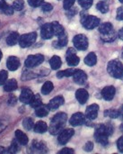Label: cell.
I'll return each mask as SVG.
<instances>
[{"mask_svg": "<svg viewBox=\"0 0 123 154\" xmlns=\"http://www.w3.org/2000/svg\"><path fill=\"white\" fill-rule=\"evenodd\" d=\"M113 133V127L112 125H100L94 133V138L97 143L106 146L109 143L108 137Z\"/></svg>", "mask_w": 123, "mask_h": 154, "instance_id": "cell-1", "label": "cell"}, {"mask_svg": "<svg viewBox=\"0 0 123 154\" xmlns=\"http://www.w3.org/2000/svg\"><path fill=\"white\" fill-rule=\"evenodd\" d=\"M68 120V116L65 113H58L53 116L50 121V125L49 127V131L51 134L56 135L60 134L65 127V125Z\"/></svg>", "mask_w": 123, "mask_h": 154, "instance_id": "cell-2", "label": "cell"}, {"mask_svg": "<svg viewBox=\"0 0 123 154\" xmlns=\"http://www.w3.org/2000/svg\"><path fill=\"white\" fill-rule=\"evenodd\" d=\"M108 73L115 79H123V64L117 60H111L107 65Z\"/></svg>", "mask_w": 123, "mask_h": 154, "instance_id": "cell-3", "label": "cell"}, {"mask_svg": "<svg viewBox=\"0 0 123 154\" xmlns=\"http://www.w3.org/2000/svg\"><path fill=\"white\" fill-rule=\"evenodd\" d=\"M37 39V33L35 32H30V33H25L20 36L19 39V44L22 48H27L32 46Z\"/></svg>", "mask_w": 123, "mask_h": 154, "instance_id": "cell-4", "label": "cell"}, {"mask_svg": "<svg viewBox=\"0 0 123 154\" xmlns=\"http://www.w3.org/2000/svg\"><path fill=\"white\" fill-rule=\"evenodd\" d=\"M82 24L87 30H92L97 27L100 24V19L94 15H86L82 16Z\"/></svg>", "mask_w": 123, "mask_h": 154, "instance_id": "cell-5", "label": "cell"}, {"mask_svg": "<svg viewBox=\"0 0 123 154\" xmlns=\"http://www.w3.org/2000/svg\"><path fill=\"white\" fill-rule=\"evenodd\" d=\"M74 46L79 51H85L88 47V39L85 34H77L73 39Z\"/></svg>", "mask_w": 123, "mask_h": 154, "instance_id": "cell-6", "label": "cell"}, {"mask_svg": "<svg viewBox=\"0 0 123 154\" xmlns=\"http://www.w3.org/2000/svg\"><path fill=\"white\" fill-rule=\"evenodd\" d=\"M44 60V57L41 54L30 55L25 60V66L27 68H34L36 66L40 65Z\"/></svg>", "mask_w": 123, "mask_h": 154, "instance_id": "cell-7", "label": "cell"}, {"mask_svg": "<svg viewBox=\"0 0 123 154\" xmlns=\"http://www.w3.org/2000/svg\"><path fill=\"white\" fill-rule=\"evenodd\" d=\"M80 61L79 57L76 56V51L73 48H69L67 51V63L70 67H75L77 66Z\"/></svg>", "mask_w": 123, "mask_h": 154, "instance_id": "cell-8", "label": "cell"}, {"mask_svg": "<svg viewBox=\"0 0 123 154\" xmlns=\"http://www.w3.org/2000/svg\"><path fill=\"white\" fill-rule=\"evenodd\" d=\"M74 134H75V131L73 129H66V130H63L59 134V135H58V143L60 144H62V145L68 143V142L74 135Z\"/></svg>", "mask_w": 123, "mask_h": 154, "instance_id": "cell-9", "label": "cell"}, {"mask_svg": "<svg viewBox=\"0 0 123 154\" xmlns=\"http://www.w3.org/2000/svg\"><path fill=\"white\" fill-rule=\"evenodd\" d=\"M40 35H41V38L45 39V40L52 38V36L54 35L52 24L49 23L43 24L42 27H41V30H40Z\"/></svg>", "mask_w": 123, "mask_h": 154, "instance_id": "cell-10", "label": "cell"}, {"mask_svg": "<svg viewBox=\"0 0 123 154\" xmlns=\"http://www.w3.org/2000/svg\"><path fill=\"white\" fill-rule=\"evenodd\" d=\"M69 123L71 125L73 126H79V125H82L86 123V117H85V115L82 114V113H76L74 114L70 120H69Z\"/></svg>", "mask_w": 123, "mask_h": 154, "instance_id": "cell-11", "label": "cell"}, {"mask_svg": "<svg viewBox=\"0 0 123 154\" xmlns=\"http://www.w3.org/2000/svg\"><path fill=\"white\" fill-rule=\"evenodd\" d=\"M98 111H99V106L96 104L91 105L86 108V116L89 120H94L97 118L98 116Z\"/></svg>", "mask_w": 123, "mask_h": 154, "instance_id": "cell-12", "label": "cell"}, {"mask_svg": "<svg viewBox=\"0 0 123 154\" xmlns=\"http://www.w3.org/2000/svg\"><path fill=\"white\" fill-rule=\"evenodd\" d=\"M115 93H116V89L114 87L112 86H108V87H105L103 90H102V96L103 97L107 100V101H111L113 99L114 96H115Z\"/></svg>", "mask_w": 123, "mask_h": 154, "instance_id": "cell-13", "label": "cell"}, {"mask_svg": "<svg viewBox=\"0 0 123 154\" xmlns=\"http://www.w3.org/2000/svg\"><path fill=\"white\" fill-rule=\"evenodd\" d=\"M73 79H74V81L76 84L83 85L87 80V75L86 74L85 71H83L81 69H76L75 74L73 75Z\"/></svg>", "mask_w": 123, "mask_h": 154, "instance_id": "cell-14", "label": "cell"}, {"mask_svg": "<svg viewBox=\"0 0 123 154\" xmlns=\"http://www.w3.org/2000/svg\"><path fill=\"white\" fill-rule=\"evenodd\" d=\"M33 93L31 89L29 88H23L22 90V93L20 95V101L24 103V104H30L31 100L33 97Z\"/></svg>", "mask_w": 123, "mask_h": 154, "instance_id": "cell-15", "label": "cell"}, {"mask_svg": "<svg viewBox=\"0 0 123 154\" xmlns=\"http://www.w3.org/2000/svg\"><path fill=\"white\" fill-rule=\"evenodd\" d=\"M6 66L8 68L9 70L11 71H14L16 69H18V68L20 67V60L17 57L15 56H11L7 59V62H6Z\"/></svg>", "mask_w": 123, "mask_h": 154, "instance_id": "cell-16", "label": "cell"}, {"mask_svg": "<svg viewBox=\"0 0 123 154\" xmlns=\"http://www.w3.org/2000/svg\"><path fill=\"white\" fill-rule=\"evenodd\" d=\"M76 97L77 101H78L80 104L84 105V104H86V103L87 102L88 97H89V94H88V92H87L86 89L80 88V89H78V90L76 92Z\"/></svg>", "mask_w": 123, "mask_h": 154, "instance_id": "cell-17", "label": "cell"}, {"mask_svg": "<svg viewBox=\"0 0 123 154\" xmlns=\"http://www.w3.org/2000/svg\"><path fill=\"white\" fill-rule=\"evenodd\" d=\"M63 104H64V98H63V97L58 96V97L52 98V99L50 101L48 106H49V108H50V110H54V109H58V108L60 106H62Z\"/></svg>", "mask_w": 123, "mask_h": 154, "instance_id": "cell-18", "label": "cell"}, {"mask_svg": "<svg viewBox=\"0 0 123 154\" xmlns=\"http://www.w3.org/2000/svg\"><path fill=\"white\" fill-rule=\"evenodd\" d=\"M99 32L102 35H106L113 32V26L111 23H104L99 26Z\"/></svg>", "mask_w": 123, "mask_h": 154, "instance_id": "cell-19", "label": "cell"}, {"mask_svg": "<svg viewBox=\"0 0 123 154\" xmlns=\"http://www.w3.org/2000/svg\"><path fill=\"white\" fill-rule=\"evenodd\" d=\"M19 39H20L19 33L17 32H11L7 36V38H6V43L8 45H10V46L15 45L19 42Z\"/></svg>", "mask_w": 123, "mask_h": 154, "instance_id": "cell-20", "label": "cell"}, {"mask_svg": "<svg viewBox=\"0 0 123 154\" xmlns=\"http://www.w3.org/2000/svg\"><path fill=\"white\" fill-rule=\"evenodd\" d=\"M15 137H16L17 142L19 143H21L22 145H26L28 143V142H29L27 135L24 133H22V131H20V130L15 131Z\"/></svg>", "mask_w": 123, "mask_h": 154, "instance_id": "cell-21", "label": "cell"}, {"mask_svg": "<svg viewBox=\"0 0 123 154\" xmlns=\"http://www.w3.org/2000/svg\"><path fill=\"white\" fill-rule=\"evenodd\" d=\"M17 81L14 79H9L8 81H6L4 83V91L6 92H11V91H14V90H16L17 89Z\"/></svg>", "mask_w": 123, "mask_h": 154, "instance_id": "cell-22", "label": "cell"}, {"mask_svg": "<svg viewBox=\"0 0 123 154\" xmlns=\"http://www.w3.org/2000/svg\"><path fill=\"white\" fill-rule=\"evenodd\" d=\"M51 24H52L54 35L59 37V36H61V35H63V34L65 33V32H64V27H63L58 22H53V23H51Z\"/></svg>", "mask_w": 123, "mask_h": 154, "instance_id": "cell-23", "label": "cell"}, {"mask_svg": "<svg viewBox=\"0 0 123 154\" xmlns=\"http://www.w3.org/2000/svg\"><path fill=\"white\" fill-rule=\"evenodd\" d=\"M34 132L37 134H43L48 130V125L45 122L43 121H39L38 123H36V125H34Z\"/></svg>", "mask_w": 123, "mask_h": 154, "instance_id": "cell-24", "label": "cell"}, {"mask_svg": "<svg viewBox=\"0 0 123 154\" xmlns=\"http://www.w3.org/2000/svg\"><path fill=\"white\" fill-rule=\"evenodd\" d=\"M50 64L52 69H58L61 67L62 61L61 59L58 56H53L50 60Z\"/></svg>", "mask_w": 123, "mask_h": 154, "instance_id": "cell-25", "label": "cell"}, {"mask_svg": "<svg viewBox=\"0 0 123 154\" xmlns=\"http://www.w3.org/2000/svg\"><path fill=\"white\" fill-rule=\"evenodd\" d=\"M97 62V57L95 53L90 52L86 58H85V63L88 66H94Z\"/></svg>", "mask_w": 123, "mask_h": 154, "instance_id": "cell-26", "label": "cell"}, {"mask_svg": "<svg viewBox=\"0 0 123 154\" xmlns=\"http://www.w3.org/2000/svg\"><path fill=\"white\" fill-rule=\"evenodd\" d=\"M49 110H50V109L49 108V106H45L41 105L40 106H39V107H37V108H36L35 114H36V116H39V117H44V116H48V114H49Z\"/></svg>", "mask_w": 123, "mask_h": 154, "instance_id": "cell-27", "label": "cell"}, {"mask_svg": "<svg viewBox=\"0 0 123 154\" xmlns=\"http://www.w3.org/2000/svg\"><path fill=\"white\" fill-rule=\"evenodd\" d=\"M41 105H42V101H41V98H40V95H35V96H33L31 102H30V106H31L32 107H33V108L36 109L37 107L40 106Z\"/></svg>", "mask_w": 123, "mask_h": 154, "instance_id": "cell-28", "label": "cell"}, {"mask_svg": "<svg viewBox=\"0 0 123 154\" xmlns=\"http://www.w3.org/2000/svg\"><path fill=\"white\" fill-rule=\"evenodd\" d=\"M76 70V69H65L62 71H58L57 74V77L58 79H61L63 77H70V76H73L75 74Z\"/></svg>", "mask_w": 123, "mask_h": 154, "instance_id": "cell-29", "label": "cell"}, {"mask_svg": "<svg viewBox=\"0 0 123 154\" xmlns=\"http://www.w3.org/2000/svg\"><path fill=\"white\" fill-rule=\"evenodd\" d=\"M53 88H54V86H53L52 82L47 81V82L44 83V85H43L42 88H41V93H42L43 95H48V94H50V93L52 91Z\"/></svg>", "mask_w": 123, "mask_h": 154, "instance_id": "cell-30", "label": "cell"}, {"mask_svg": "<svg viewBox=\"0 0 123 154\" xmlns=\"http://www.w3.org/2000/svg\"><path fill=\"white\" fill-rule=\"evenodd\" d=\"M104 116H108L110 118H118L121 116V111L116 110V109H111V110H106L104 112Z\"/></svg>", "mask_w": 123, "mask_h": 154, "instance_id": "cell-31", "label": "cell"}, {"mask_svg": "<svg viewBox=\"0 0 123 154\" xmlns=\"http://www.w3.org/2000/svg\"><path fill=\"white\" fill-rule=\"evenodd\" d=\"M96 8L102 13V14H106L109 11V5L106 2L101 1L96 5Z\"/></svg>", "mask_w": 123, "mask_h": 154, "instance_id": "cell-32", "label": "cell"}, {"mask_svg": "<svg viewBox=\"0 0 123 154\" xmlns=\"http://www.w3.org/2000/svg\"><path fill=\"white\" fill-rule=\"evenodd\" d=\"M22 125L23 127L26 129V130H32L33 127H34V123H33V120L30 117H27L25 118L23 121H22Z\"/></svg>", "mask_w": 123, "mask_h": 154, "instance_id": "cell-33", "label": "cell"}, {"mask_svg": "<svg viewBox=\"0 0 123 154\" xmlns=\"http://www.w3.org/2000/svg\"><path fill=\"white\" fill-rule=\"evenodd\" d=\"M68 35H67L66 33H64L63 35H61V36L58 37V40L57 44H58V46H59V47H64V46H66V45L68 44Z\"/></svg>", "mask_w": 123, "mask_h": 154, "instance_id": "cell-34", "label": "cell"}, {"mask_svg": "<svg viewBox=\"0 0 123 154\" xmlns=\"http://www.w3.org/2000/svg\"><path fill=\"white\" fill-rule=\"evenodd\" d=\"M79 5L82 6L84 9H88L92 6L93 5V0H78Z\"/></svg>", "mask_w": 123, "mask_h": 154, "instance_id": "cell-35", "label": "cell"}, {"mask_svg": "<svg viewBox=\"0 0 123 154\" xmlns=\"http://www.w3.org/2000/svg\"><path fill=\"white\" fill-rule=\"evenodd\" d=\"M2 12L7 15H11L14 14V7L11 6V5H8L7 4H5V5H4L2 8H1Z\"/></svg>", "mask_w": 123, "mask_h": 154, "instance_id": "cell-36", "label": "cell"}, {"mask_svg": "<svg viewBox=\"0 0 123 154\" xmlns=\"http://www.w3.org/2000/svg\"><path fill=\"white\" fill-rule=\"evenodd\" d=\"M24 6V2L22 0H15L13 4V7L14 10L21 11Z\"/></svg>", "mask_w": 123, "mask_h": 154, "instance_id": "cell-37", "label": "cell"}, {"mask_svg": "<svg viewBox=\"0 0 123 154\" xmlns=\"http://www.w3.org/2000/svg\"><path fill=\"white\" fill-rule=\"evenodd\" d=\"M7 78H8V73H7V71H5V70H1V71H0V86H1V85H4V84L6 82Z\"/></svg>", "mask_w": 123, "mask_h": 154, "instance_id": "cell-38", "label": "cell"}, {"mask_svg": "<svg viewBox=\"0 0 123 154\" xmlns=\"http://www.w3.org/2000/svg\"><path fill=\"white\" fill-rule=\"evenodd\" d=\"M33 147L37 149L39 152H44L45 151V144L43 143H38V142H33Z\"/></svg>", "mask_w": 123, "mask_h": 154, "instance_id": "cell-39", "label": "cell"}, {"mask_svg": "<svg viewBox=\"0 0 123 154\" xmlns=\"http://www.w3.org/2000/svg\"><path fill=\"white\" fill-rule=\"evenodd\" d=\"M75 1H76V0H64V3H63V7H64V9H65V10H69V9L73 6Z\"/></svg>", "mask_w": 123, "mask_h": 154, "instance_id": "cell-40", "label": "cell"}, {"mask_svg": "<svg viewBox=\"0 0 123 154\" xmlns=\"http://www.w3.org/2000/svg\"><path fill=\"white\" fill-rule=\"evenodd\" d=\"M41 9L43 12H50L53 9V6L49 3H43L41 4Z\"/></svg>", "mask_w": 123, "mask_h": 154, "instance_id": "cell-41", "label": "cell"}, {"mask_svg": "<svg viewBox=\"0 0 123 154\" xmlns=\"http://www.w3.org/2000/svg\"><path fill=\"white\" fill-rule=\"evenodd\" d=\"M42 2H43V0H28L29 5L32 7H38V6L41 5Z\"/></svg>", "mask_w": 123, "mask_h": 154, "instance_id": "cell-42", "label": "cell"}, {"mask_svg": "<svg viewBox=\"0 0 123 154\" xmlns=\"http://www.w3.org/2000/svg\"><path fill=\"white\" fill-rule=\"evenodd\" d=\"M18 150H19V148H18L17 143H16L15 142H13V143H12V144H11V146H10V148H9V150H8V152L15 153Z\"/></svg>", "mask_w": 123, "mask_h": 154, "instance_id": "cell-43", "label": "cell"}, {"mask_svg": "<svg viewBox=\"0 0 123 154\" xmlns=\"http://www.w3.org/2000/svg\"><path fill=\"white\" fill-rule=\"evenodd\" d=\"M93 149H94V143L92 142L86 143V145L84 146V150L86 152H91V151H93Z\"/></svg>", "mask_w": 123, "mask_h": 154, "instance_id": "cell-44", "label": "cell"}, {"mask_svg": "<svg viewBox=\"0 0 123 154\" xmlns=\"http://www.w3.org/2000/svg\"><path fill=\"white\" fill-rule=\"evenodd\" d=\"M117 20H123V6H121L117 9Z\"/></svg>", "mask_w": 123, "mask_h": 154, "instance_id": "cell-45", "label": "cell"}, {"mask_svg": "<svg viewBox=\"0 0 123 154\" xmlns=\"http://www.w3.org/2000/svg\"><path fill=\"white\" fill-rule=\"evenodd\" d=\"M117 147L121 152H123V136H122L117 142Z\"/></svg>", "mask_w": 123, "mask_h": 154, "instance_id": "cell-46", "label": "cell"}, {"mask_svg": "<svg viewBox=\"0 0 123 154\" xmlns=\"http://www.w3.org/2000/svg\"><path fill=\"white\" fill-rule=\"evenodd\" d=\"M59 153H74V150L69 148H64L61 151H59Z\"/></svg>", "mask_w": 123, "mask_h": 154, "instance_id": "cell-47", "label": "cell"}, {"mask_svg": "<svg viewBox=\"0 0 123 154\" xmlns=\"http://www.w3.org/2000/svg\"><path fill=\"white\" fill-rule=\"evenodd\" d=\"M118 36H119V38H120V39L123 40V28H122V29H121V30L119 31Z\"/></svg>", "mask_w": 123, "mask_h": 154, "instance_id": "cell-48", "label": "cell"}, {"mask_svg": "<svg viewBox=\"0 0 123 154\" xmlns=\"http://www.w3.org/2000/svg\"><path fill=\"white\" fill-rule=\"evenodd\" d=\"M5 126H6V125H4L2 124L1 120H0V133H1V132H2V131L4 129V128H5Z\"/></svg>", "mask_w": 123, "mask_h": 154, "instance_id": "cell-49", "label": "cell"}, {"mask_svg": "<svg viewBox=\"0 0 123 154\" xmlns=\"http://www.w3.org/2000/svg\"><path fill=\"white\" fill-rule=\"evenodd\" d=\"M5 2H4V0H0V9L4 6V5H5Z\"/></svg>", "mask_w": 123, "mask_h": 154, "instance_id": "cell-50", "label": "cell"}, {"mask_svg": "<svg viewBox=\"0 0 123 154\" xmlns=\"http://www.w3.org/2000/svg\"><path fill=\"white\" fill-rule=\"evenodd\" d=\"M4 152V150L3 149V147H0V152Z\"/></svg>", "mask_w": 123, "mask_h": 154, "instance_id": "cell-51", "label": "cell"}, {"mask_svg": "<svg viewBox=\"0 0 123 154\" xmlns=\"http://www.w3.org/2000/svg\"><path fill=\"white\" fill-rule=\"evenodd\" d=\"M121 131L123 133V123L122 124V125H121Z\"/></svg>", "mask_w": 123, "mask_h": 154, "instance_id": "cell-52", "label": "cell"}, {"mask_svg": "<svg viewBox=\"0 0 123 154\" xmlns=\"http://www.w3.org/2000/svg\"><path fill=\"white\" fill-rule=\"evenodd\" d=\"M2 56H3V54H2V51H1V50H0V60H1V59H2Z\"/></svg>", "mask_w": 123, "mask_h": 154, "instance_id": "cell-53", "label": "cell"}, {"mask_svg": "<svg viewBox=\"0 0 123 154\" xmlns=\"http://www.w3.org/2000/svg\"><path fill=\"white\" fill-rule=\"evenodd\" d=\"M119 1H120L121 3H122V4H123V0H119Z\"/></svg>", "mask_w": 123, "mask_h": 154, "instance_id": "cell-54", "label": "cell"}, {"mask_svg": "<svg viewBox=\"0 0 123 154\" xmlns=\"http://www.w3.org/2000/svg\"><path fill=\"white\" fill-rule=\"evenodd\" d=\"M122 58H123V48H122Z\"/></svg>", "mask_w": 123, "mask_h": 154, "instance_id": "cell-55", "label": "cell"}]
</instances>
